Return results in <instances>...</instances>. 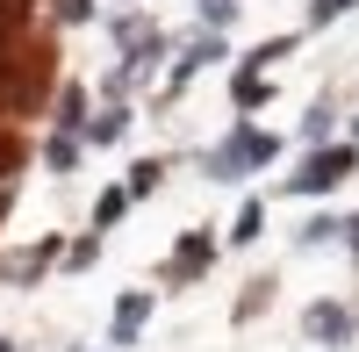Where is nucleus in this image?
I'll return each instance as SVG.
<instances>
[{
	"label": "nucleus",
	"mask_w": 359,
	"mask_h": 352,
	"mask_svg": "<svg viewBox=\"0 0 359 352\" xmlns=\"http://www.w3.org/2000/svg\"><path fill=\"white\" fill-rule=\"evenodd\" d=\"M123 137H130V108H123V101L101 108L94 123H86V144H123Z\"/></svg>",
	"instance_id": "obj_9"
},
{
	"label": "nucleus",
	"mask_w": 359,
	"mask_h": 352,
	"mask_svg": "<svg viewBox=\"0 0 359 352\" xmlns=\"http://www.w3.org/2000/svg\"><path fill=\"white\" fill-rule=\"evenodd\" d=\"M43 165H50V172H72V165H79V137H65V130H57V137L43 144Z\"/></svg>",
	"instance_id": "obj_15"
},
{
	"label": "nucleus",
	"mask_w": 359,
	"mask_h": 352,
	"mask_svg": "<svg viewBox=\"0 0 359 352\" xmlns=\"http://www.w3.org/2000/svg\"><path fill=\"white\" fill-rule=\"evenodd\" d=\"M0 352H22V345H15V338H0Z\"/></svg>",
	"instance_id": "obj_24"
},
{
	"label": "nucleus",
	"mask_w": 359,
	"mask_h": 352,
	"mask_svg": "<svg viewBox=\"0 0 359 352\" xmlns=\"http://www.w3.org/2000/svg\"><path fill=\"white\" fill-rule=\"evenodd\" d=\"M57 259H65V238H36L29 252H8V259H0V280H8V287H29V280H43Z\"/></svg>",
	"instance_id": "obj_5"
},
{
	"label": "nucleus",
	"mask_w": 359,
	"mask_h": 352,
	"mask_svg": "<svg viewBox=\"0 0 359 352\" xmlns=\"http://www.w3.org/2000/svg\"><path fill=\"white\" fill-rule=\"evenodd\" d=\"M294 43H302V36H266V43L245 57V72H273V65H287V57H294Z\"/></svg>",
	"instance_id": "obj_11"
},
{
	"label": "nucleus",
	"mask_w": 359,
	"mask_h": 352,
	"mask_svg": "<svg viewBox=\"0 0 359 352\" xmlns=\"http://www.w3.org/2000/svg\"><path fill=\"white\" fill-rule=\"evenodd\" d=\"M302 137H309V144H323V137H331V108H323V101L309 108V123H302Z\"/></svg>",
	"instance_id": "obj_21"
},
{
	"label": "nucleus",
	"mask_w": 359,
	"mask_h": 352,
	"mask_svg": "<svg viewBox=\"0 0 359 352\" xmlns=\"http://www.w3.org/2000/svg\"><path fill=\"white\" fill-rule=\"evenodd\" d=\"M280 158V137H266V130H252V123H237L216 151H208V180H245V172H259V165H273Z\"/></svg>",
	"instance_id": "obj_2"
},
{
	"label": "nucleus",
	"mask_w": 359,
	"mask_h": 352,
	"mask_svg": "<svg viewBox=\"0 0 359 352\" xmlns=\"http://www.w3.org/2000/svg\"><path fill=\"white\" fill-rule=\"evenodd\" d=\"M359 8V0H309V29H331V22H345Z\"/></svg>",
	"instance_id": "obj_18"
},
{
	"label": "nucleus",
	"mask_w": 359,
	"mask_h": 352,
	"mask_svg": "<svg viewBox=\"0 0 359 352\" xmlns=\"http://www.w3.org/2000/svg\"><path fill=\"white\" fill-rule=\"evenodd\" d=\"M57 15L65 22H94V0H57Z\"/></svg>",
	"instance_id": "obj_22"
},
{
	"label": "nucleus",
	"mask_w": 359,
	"mask_h": 352,
	"mask_svg": "<svg viewBox=\"0 0 359 352\" xmlns=\"http://www.w3.org/2000/svg\"><path fill=\"white\" fill-rule=\"evenodd\" d=\"M94 259H101V230H86V238L65 245V266H72V273H79V266H94Z\"/></svg>",
	"instance_id": "obj_17"
},
{
	"label": "nucleus",
	"mask_w": 359,
	"mask_h": 352,
	"mask_svg": "<svg viewBox=\"0 0 359 352\" xmlns=\"http://www.w3.org/2000/svg\"><path fill=\"white\" fill-rule=\"evenodd\" d=\"M123 216H130V187H101V201H94V230L108 238V230L123 223Z\"/></svg>",
	"instance_id": "obj_12"
},
{
	"label": "nucleus",
	"mask_w": 359,
	"mask_h": 352,
	"mask_svg": "<svg viewBox=\"0 0 359 352\" xmlns=\"http://www.w3.org/2000/svg\"><path fill=\"white\" fill-rule=\"evenodd\" d=\"M345 245H352V259H359V216H345Z\"/></svg>",
	"instance_id": "obj_23"
},
{
	"label": "nucleus",
	"mask_w": 359,
	"mask_h": 352,
	"mask_svg": "<svg viewBox=\"0 0 359 352\" xmlns=\"http://www.w3.org/2000/svg\"><path fill=\"white\" fill-rule=\"evenodd\" d=\"M216 57H230V43H223V29H201V36H194L187 50H180V65L165 72V101H172V94H180V86H187V79H194L201 65H216Z\"/></svg>",
	"instance_id": "obj_7"
},
{
	"label": "nucleus",
	"mask_w": 359,
	"mask_h": 352,
	"mask_svg": "<svg viewBox=\"0 0 359 352\" xmlns=\"http://www.w3.org/2000/svg\"><path fill=\"white\" fill-rule=\"evenodd\" d=\"M352 144H359V123H352Z\"/></svg>",
	"instance_id": "obj_26"
},
{
	"label": "nucleus",
	"mask_w": 359,
	"mask_h": 352,
	"mask_svg": "<svg viewBox=\"0 0 359 352\" xmlns=\"http://www.w3.org/2000/svg\"><path fill=\"white\" fill-rule=\"evenodd\" d=\"M50 123L65 130V137H86V123H94V115H86V94H79V86H65V94H57V115H50Z\"/></svg>",
	"instance_id": "obj_8"
},
{
	"label": "nucleus",
	"mask_w": 359,
	"mask_h": 352,
	"mask_svg": "<svg viewBox=\"0 0 359 352\" xmlns=\"http://www.w3.org/2000/svg\"><path fill=\"white\" fill-rule=\"evenodd\" d=\"M259 230H266V201H245L230 223V245H259Z\"/></svg>",
	"instance_id": "obj_13"
},
{
	"label": "nucleus",
	"mask_w": 359,
	"mask_h": 352,
	"mask_svg": "<svg viewBox=\"0 0 359 352\" xmlns=\"http://www.w3.org/2000/svg\"><path fill=\"white\" fill-rule=\"evenodd\" d=\"M352 172H359V144H316V151L302 158V172H287V180H280V194L316 201V194H338Z\"/></svg>",
	"instance_id": "obj_1"
},
{
	"label": "nucleus",
	"mask_w": 359,
	"mask_h": 352,
	"mask_svg": "<svg viewBox=\"0 0 359 352\" xmlns=\"http://www.w3.org/2000/svg\"><path fill=\"white\" fill-rule=\"evenodd\" d=\"M151 309H158V295H151V287H130V295L115 302V316H108V345H115V352H123V345H137V331L151 324Z\"/></svg>",
	"instance_id": "obj_6"
},
{
	"label": "nucleus",
	"mask_w": 359,
	"mask_h": 352,
	"mask_svg": "<svg viewBox=\"0 0 359 352\" xmlns=\"http://www.w3.org/2000/svg\"><path fill=\"white\" fill-rule=\"evenodd\" d=\"M230 94H237V108H266V94H273V86H266V72H237Z\"/></svg>",
	"instance_id": "obj_14"
},
{
	"label": "nucleus",
	"mask_w": 359,
	"mask_h": 352,
	"mask_svg": "<svg viewBox=\"0 0 359 352\" xmlns=\"http://www.w3.org/2000/svg\"><path fill=\"white\" fill-rule=\"evenodd\" d=\"M0 209H8V187H0Z\"/></svg>",
	"instance_id": "obj_25"
},
{
	"label": "nucleus",
	"mask_w": 359,
	"mask_h": 352,
	"mask_svg": "<svg viewBox=\"0 0 359 352\" xmlns=\"http://www.w3.org/2000/svg\"><path fill=\"white\" fill-rule=\"evenodd\" d=\"M123 187H130V201H151V194L165 187V158H137V165H130V180H123Z\"/></svg>",
	"instance_id": "obj_10"
},
{
	"label": "nucleus",
	"mask_w": 359,
	"mask_h": 352,
	"mask_svg": "<svg viewBox=\"0 0 359 352\" xmlns=\"http://www.w3.org/2000/svg\"><path fill=\"white\" fill-rule=\"evenodd\" d=\"M266 302H273V280H252V287H245V302H237V324H252Z\"/></svg>",
	"instance_id": "obj_19"
},
{
	"label": "nucleus",
	"mask_w": 359,
	"mask_h": 352,
	"mask_svg": "<svg viewBox=\"0 0 359 352\" xmlns=\"http://www.w3.org/2000/svg\"><path fill=\"white\" fill-rule=\"evenodd\" d=\"M302 331H309V345H352V331H359V316L345 309V302H331V295H323V302H309L302 309Z\"/></svg>",
	"instance_id": "obj_4"
},
{
	"label": "nucleus",
	"mask_w": 359,
	"mask_h": 352,
	"mask_svg": "<svg viewBox=\"0 0 359 352\" xmlns=\"http://www.w3.org/2000/svg\"><path fill=\"white\" fill-rule=\"evenodd\" d=\"M237 8H245V0H201V29H230Z\"/></svg>",
	"instance_id": "obj_20"
},
{
	"label": "nucleus",
	"mask_w": 359,
	"mask_h": 352,
	"mask_svg": "<svg viewBox=\"0 0 359 352\" xmlns=\"http://www.w3.org/2000/svg\"><path fill=\"white\" fill-rule=\"evenodd\" d=\"M331 238H345V223H338V216H309L294 245H302V252H316V245H331Z\"/></svg>",
	"instance_id": "obj_16"
},
{
	"label": "nucleus",
	"mask_w": 359,
	"mask_h": 352,
	"mask_svg": "<svg viewBox=\"0 0 359 352\" xmlns=\"http://www.w3.org/2000/svg\"><path fill=\"white\" fill-rule=\"evenodd\" d=\"M216 252H223V238H216V230H187V238L165 252L158 280H165V287H187V280H201L208 266H216Z\"/></svg>",
	"instance_id": "obj_3"
}]
</instances>
